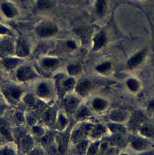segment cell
<instances>
[{
    "instance_id": "e575fe53",
    "label": "cell",
    "mask_w": 154,
    "mask_h": 155,
    "mask_svg": "<svg viewBox=\"0 0 154 155\" xmlns=\"http://www.w3.org/2000/svg\"><path fill=\"white\" fill-rule=\"evenodd\" d=\"M111 67V63L109 62H106L98 65L96 67V70L100 73H103V72H106L109 70H110Z\"/></svg>"
},
{
    "instance_id": "7c38bea8",
    "label": "cell",
    "mask_w": 154,
    "mask_h": 155,
    "mask_svg": "<svg viewBox=\"0 0 154 155\" xmlns=\"http://www.w3.org/2000/svg\"><path fill=\"white\" fill-rule=\"evenodd\" d=\"M0 133L6 139L9 140H12V137L8 127V125L5 122V120L3 119L0 120Z\"/></svg>"
},
{
    "instance_id": "ba28073f",
    "label": "cell",
    "mask_w": 154,
    "mask_h": 155,
    "mask_svg": "<svg viewBox=\"0 0 154 155\" xmlns=\"http://www.w3.org/2000/svg\"><path fill=\"white\" fill-rule=\"evenodd\" d=\"M29 53L30 50L27 44L24 39H20L18 42L16 47L17 55L21 57H24L28 56L29 54Z\"/></svg>"
},
{
    "instance_id": "cb8c5ba5",
    "label": "cell",
    "mask_w": 154,
    "mask_h": 155,
    "mask_svg": "<svg viewBox=\"0 0 154 155\" xmlns=\"http://www.w3.org/2000/svg\"><path fill=\"white\" fill-rule=\"evenodd\" d=\"M54 111L53 109H49L43 114V119L47 124H52L54 120Z\"/></svg>"
},
{
    "instance_id": "277c9868",
    "label": "cell",
    "mask_w": 154,
    "mask_h": 155,
    "mask_svg": "<svg viewBox=\"0 0 154 155\" xmlns=\"http://www.w3.org/2000/svg\"><path fill=\"white\" fill-rule=\"evenodd\" d=\"M91 88V82L86 79H82L79 81L75 87L76 91L78 94H79L81 96H85L86 95L90 89Z\"/></svg>"
},
{
    "instance_id": "7402d4cb",
    "label": "cell",
    "mask_w": 154,
    "mask_h": 155,
    "mask_svg": "<svg viewBox=\"0 0 154 155\" xmlns=\"http://www.w3.org/2000/svg\"><path fill=\"white\" fill-rule=\"evenodd\" d=\"M53 5V0H39L37 7L39 9L45 10L51 8Z\"/></svg>"
},
{
    "instance_id": "8fae6325",
    "label": "cell",
    "mask_w": 154,
    "mask_h": 155,
    "mask_svg": "<svg viewBox=\"0 0 154 155\" xmlns=\"http://www.w3.org/2000/svg\"><path fill=\"white\" fill-rule=\"evenodd\" d=\"M94 48L98 50L101 48L106 42V37L103 32H100L96 35L94 39Z\"/></svg>"
},
{
    "instance_id": "8992f818",
    "label": "cell",
    "mask_w": 154,
    "mask_h": 155,
    "mask_svg": "<svg viewBox=\"0 0 154 155\" xmlns=\"http://www.w3.org/2000/svg\"><path fill=\"white\" fill-rule=\"evenodd\" d=\"M146 54L145 50H142L133 56H132L127 61V65L130 68H133L137 67L143 61Z\"/></svg>"
},
{
    "instance_id": "d6986e66",
    "label": "cell",
    "mask_w": 154,
    "mask_h": 155,
    "mask_svg": "<svg viewBox=\"0 0 154 155\" xmlns=\"http://www.w3.org/2000/svg\"><path fill=\"white\" fill-rule=\"evenodd\" d=\"M132 147L133 149L138 151L144 150L147 147V143L144 140L141 139H134L131 143Z\"/></svg>"
},
{
    "instance_id": "5bb4252c",
    "label": "cell",
    "mask_w": 154,
    "mask_h": 155,
    "mask_svg": "<svg viewBox=\"0 0 154 155\" xmlns=\"http://www.w3.org/2000/svg\"><path fill=\"white\" fill-rule=\"evenodd\" d=\"M140 133L143 136L147 137H154V129L153 127L147 124H143L139 128Z\"/></svg>"
},
{
    "instance_id": "4dcf8cb0",
    "label": "cell",
    "mask_w": 154,
    "mask_h": 155,
    "mask_svg": "<svg viewBox=\"0 0 154 155\" xmlns=\"http://www.w3.org/2000/svg\"><path fill=\"white\" fill-rule=\"evenodd\" d=\"M127 85L128 88L133 91H136L139 88V84L135 79H129L127 81Z\"/></svg>"
},
{
    "instance_id": "d4e9b609",
    "label": "cell",
    "mask_w": 154,
    "mask_h": 155,
    "mask_svg": "<svg viewBox=\"0 0 154 155\" xmlns=\"http://www.w3.org/2000/svg\"><path fill=\"white\" fill-rule=\"evenodd\" d=\"M88 142L86 140L80 141L77 146V151L79 155H83L88 150Z\"/></svg>"
},
{
    "instance_id": "603a6c76",
    "label": "cell",
    "mask_w": 154,
    "mask_h": 155,
    "mask_svg": "<svg viewBox=\"0 0 154 155\" xmlns=\"http://www.w3.org/2000/svg\"><path fill=\"white\" fill-rule=\"evenodd\" d=\"M58 60L54 58H45L42 61V65L44 67L51 68L55 67L58 64Z\"/></svg>"
},
{
    "instance_id": "b9f144b4",
    "label": "cell",
    "mask_w": 154,
    "mask_h": 155,
    "mask_svg": "<svg viewBox=\"0 0 154 155\" xmlns=\"http://www.w3.org/2000/svg\"><path fill=\"white\" fill-rule=\"evenodd\" d=\"M33 132L36 134H38V135H40L42 134L43 133V131L42 130V129L39 127H36L34 128H33Z\"/></svg>"
},
{
    "instance_id": "4fadbf2b",
    "label": "cell",
    "mask_w": 154,
    "mask_h": 155,
    "mask_svg": "<svg viewBox=\"0 0 154 155\" xmlns=\"http://www.w3.org/2000/svg\"><path fill=\"white\" fill-rule=\"evenodd\" d=\"M79 101L74 97H68L65 100V107L67 111L72 112L77 107Z\"/></svg>"
},
{
    "instance_id": "ffe728a7",
    "label": "cell",
    "mask_w": 154,
    "mask_h": 155,
    "mask_svg": "<svg viewBox=\"0 0 154 155\" xmlns=\"http://www.w3.org/2000/svg\"><path fill=\"white\" fill-rule=\"evenodd\" d=\"M106 8L105 0H97L96 2L97 13L100 16L104 15Z\"/></svg>"
},
{
    "instance_id": "f6af8a7d",
    "label": "cell",
    "mask_w": 154,
    "mask_h": 155,
    "mask_svg": "<svg viewBox=\"0 0 154 155\" xmlns=\"http://www.w3.org/2000/svg\"><path fill=\"white\" fill-rule=\"evenodd\" d=\"M67 45H68L70 48H74V47H75L74 43L73 42H72V41H69V42H67Z\"/></svg>"
},
{
    "instance_id": "7bdbcfd3",
    "label": "cell",
    "mask_w": 154,
    "mask_h": 155,
    "mask_svg": "<svg viewBox=\"0 0 154 155\" xmlns=\"http://www.w3.org/2000/svg\"><path fill=\"white\" fill-rule=\"evenodd\" d=\"M148 109L149 110L154 112V99L149 102L148 104Z\"/></svg>"
},
{
    "instance_id": "60d3db41",
    "label": "cell",
    "mask_w": 154,
    "mask_h": 155,
    "mask_svg": "<svg viewBox=\"0 0 154 155\" xmlns=\"http://www.w3.org/2000/svg\"><path fill=\"white\" fill-rule=\"evenodd\" d=\"M16 120L17 122L20 124H22L24 122V118L22 115L21 113H18L16 116Z\"/></svg>"
},
{
    "instance_id": "836d02e7",
    "label": "cell",
    "mask_w": 154,
    "mask_h": 155,
    "mask_svg": "<svg viewBox=\"0 0 154 155\" xmlns=\"http://www.w3.org/2000/svg\"><path fill=\"white\" fill-rule=\"evenodd\" d=\"M90 114V112L89 110L85 106H82L80 107V108L79 110L77 112V118L79 119H82L87 116H88Z\"/></svg>"
},
{
    "instance_id": "bcb514c9",
    "label": "cell",
    "mask_w": 154,
    "mask_h": 155,
    "mask_svg": "<svg viewBox=\"0 0 154 155\" xmlns=\"http://www.w3.org/2000/svg\"><path fill=\"white\" fill-rule=\"evenodd\" d=\"M140 155H154V153L152 151H147V152L143 153Z\"/></svg>"
},
{
    "instance_id": "f1b7e54d",
    "label": "cell",
    "mask_w": 154,
    "mask_h": 155,
    "mask_svg": "<svg viewBox=\"0 0 154 155\" xmlns=\"http://www.w3.org/2000/svg\"><path fill=\"white\" fill-rule=\"evenodd\" d=\"M104 128H103V127L101 126V125H98L94 127L92 129L91 136L92 137H100V136L104 131Z\"/></svg>"
},
{
    "instance_id": "484cf974",
    "label": "cell",
    "mask_w": 154,
    "mask_h": 155,
    "mask_svg": "<svg viewBox=\"0 0 154 155\" xmlns=\"http://www.w3.org/2000/svg\"><path fill=\"white\" fill-rule=\"evenodd\" d=\"M109 127L110 128V130L112 132L115 133V134H123L126 132L125 128L120 125H118V124H110L109 125Z\"/></svg>"
},
{
    "instance_id": "6da1fadb",
    "label": "cell",
    "mask_w": 154,
    "mask_h": 155,
    "mask_svg": "<svg viewBox=\"0 0 154 155\" xmlns=\"http://www.w3.org/2000/svg\"><path fill=\"white\" fill-rule=\"evenodd\" d=\"M146 117L145 115L140 111H135L129 120V125L132 129L135 130L140 128V127L145 123Z\"/></svg>"
},
{
    "instance_id": "74e56055",
    "label": "cell",
    "mask_w": 154,
    "mask_h": 155,
    "mask_svg": "<svg viewBox=\"0 0 154 155\" xmlns=\"http://www.w3.org/2000/svg\"><path fill=\"white\" fill-rule=\"evenodd\" d=\"M52 140H53L52 136L50 134H47L43 137V138L41 140V142L43 145L48 146L51 143Z\"/></svg>"
},
{
    "instance_id": "ac0fdd59",
    "label": "cell",
    "mask_w": 154,
    "mask_h": 155,
    "mask_svg": "<svg viewBox=\"0 0 154 155\" xmlns=\"http://www.w3.org/2000/svg\"><path fill=\"white\" fill-rule=\"evenodd\" d=\"M21 93L22 91L21 90L13 87H8L5 90V93L7 95L14 100H18L21 96Z\"/></svg>"
},
{
    "instance_id": "d590c367",
    "label": "cell",
    "mask_w": 154,
    "mask_h": 155,
    "mask_svg": "<svg viewBox=\"0 0 154 155\" xmlns=\"http://www.w3.org/2000/svg\"><path fill=\"white\" fill-rule=\"evenodd\" d=\"M98 142L94 143L92 145H91L88 149V152H87V155H95L98 149Z\"/></svg>"
},
{
    "instance_id": "9c48e42d",
    "label": "cell",
    "mask_w": 154,
    "mask_h": 155,
    "mask_svg": "<svg viewBox=\"0 0 154 155\" xmlns=\"http://www.w3.org/2000/svg\"><path fill=\"white\" fill-rule=\"evenodd\" d=\"M127 117V113L122 110H113L109 116L110 119L114 122H122Z\"/></svg>"
},
{
    "instance_id": "9a60e30c",
    "label": "cell",
    "mask_w": 154,
    "mask_h": 155,
    "mask_svg": "<svg viewBox=\"0 0 154 155\" xmlns=\"http://www.w3.org/2000/svg\"><path fill=\"white\" fill-rule=\"evenodd\" d=\"M68 146V137L63 135L58 137V148L60 153L65 154L66 152Z\"/></svg>"
},
{
    "instance_id": "52a82bcc",
    "label": "cell",
    "mask_w": 154,
    "mask_h": 155,
    "mask_svg": "<svg viewBox=\"0 0 154 155\" xmlns=\"http://www.w3.org/2000/svg\"><path fill=\"white\" fill-rule=\"evenodd\" d=\"M91 125H86L80 127L79 129L76 130L72 135V139L74 142H80L82 138L85 136V134L90 130H92Z\"/></svg>"
},
{
    "instance_id": "c3c4849f",
    "label": "cell",
    "mask_w": 154,
    "mask_h": 155,
    "mask_svg": "<svg viewBox=\"0 0 154 155\" xmlns=\"http://www.w3.org/2000/svg\"><path fill=\"white\" fill-rule=\"evenodd\" d=\"M122 155H127V154H122Z\"/></svg>"
},
{
    "instance_id": "5b68a950",
    "label": "cell",
    "mask_w": 154,
    "mask_h": 155,
    "mask_svg": "<svg viewBox=\"0 0 154 155\" xmlns=\"http://www.w3.org/2000/svg\"><path fill=\"white\" fill-rule=\"evenodd\" d=\"M35 76L34 71L29 67H21L17 71V77L20 81H26L33 78Z\"/></svg>"
},
{
    "instance_id": "ab89813d",
    "label": "cell",
    "mask_w": 154,
    "mask_h": 155,
    "mask_svg": "<svg viewBox=\"0 0 154 155\" xmlns=\"http://www.w3.org/2000/svg\"><path fill=\"white\" fill-rule=\"evenodd\" d=\"M29 155H43V154L41 150L39 148H36L31 151Z\"/></svg>"
},
{
    "instance_id": "8d00e7d4",
    "label": "cell",
    "mask_w": 154,
    "mask_h": 155,
    "mask_svg": "<svg viewBox=\"0 0 154 155\" xmlns=\"http://www.w3.org/2000/svg\"><path fill=\"white\" fill-rule=\"evenodd\" d=\"M67 119L63 114H60L57 120V127L59 129H63L67 124Z\"/></svg>"
},
{
    "instance_id": "d6a6232c",
    "label": "cell",
    "mask_w": 154,
    "mask_h": 155,
    "mask_svg": "<svg viewBox=\"0 0 154 155\" xmlns=\"http://www.w3.org/2000/svg\"><path fill=\"white\" fill-rule=\"evenodd\" d=\"M80 71V66L76 64L69 65L68 67V71L69 74L75 75Z\"/></svg>"
},
{
    "instance_id": "44dd1931",
    "label": "cell",
    "mask_w": 154,
    "mask_h": 155,
    "mask_svg": "<svg viewBox=\"0 0 154 155\" xmlns=\"http://www.w3.org/2000/svg\"><path fill=\"white\" fill-rule=\"evenodd\" d=\"M37 93L40 96L45 97L50 94V88L48 86L45 84H40L37 87Z\"/></svg>"
},
{
    "instance_id": "f35d334b",
    "label": "cell",
    "mask_w": 154,
    "mask_h": 155,
    "mask_svg": "<svg viewBox=\"0 0 154 155\" xmlns=\"http://www.w3.org/2000/svg\"><path fill=\"white\" fill-rule=\"evenodd\" d=\"M0 155H16L15 153L11 149L4 148L0 151Z\"/></svg>"
},
{
    "instance_id": "f546056e",
    "label": "cell",
    "mask_w": 154,
    "mask_h": 155,
    "mask_svg": "<svg viewBox=\"0 0 154 155\" xmlns=\"http://www.w3.org/2000/svg\"><path fill=\"white\" fill-rule=\"evenodd\" d=\"M75 85V81L73 78H69L62 83V88L65 91L71 90Z\"/></svg>"
},
{
    "instance_id": "30bf717a",
    "label": "cell",
    "mask_w": 154,
    "mask_h": 155,
    "mask_svg": "<svg viewBox=\"0 0 154 155\" xmlns=\"http://www.w3.org/2000/svg\"><path fill=\"white\" fill-rule=\"evenodd\" d=\"M20 145L24 151H29L33 146L32 139L27 135H24L20 137Z\"/></svg>"
},
{
    "instance_id": "ee69618b",
    "label": "cell",
    "mask_w": 154,
    "mask_h": 155,
    "mask_svg": "<svg viewBox=\"0 0 154 155\" xmlns=\"http://www.w3.org/2000/svg\"><path fill=\"white\" fill-rule=\"evenodd\" d=\"M8 32V29L4 27H0V34H4Z\"/></svg>"
},
{
    "instance_id": "e0dca14e",
    "label": "cell",
    "mask_w": 154,
    "mask_h": 155,
    "mask_svg": "<svg viewBox=\"0 0 154 155\" xmlns=\"http://www.w3.org/2000/svg\"><path fill=\"white\" fill-rule=\"evenodd\" d=\"M107 105V102L104 99L101 98H95L92 102V108L97 111L103 110L106 107Z\"/></svg>"
},
{
    "instance_id": "2e32d148",
    "label": "cell",
    "mask_w": 154,
    "mask_h": 155,
    "mask_svg": "<svg viewBox=\"0 0 154 155\" xmlns=\"http://www.w3.org/2000/svg\"><path fill=\"white\" fill-rule=\"evenodd\" d=\"M1 8L4 13L8 18H13L16 13V9L8 3H3L1 5Z\"/></svg>"
},
{
    "instance_id": "83f0119b",
    "label": "cell",
    "mask_w": 154,
    "mask_h": 155,
    "mask_svg": "<svg viewBox=\"0 0 154 155\" xmlns=\"http://www.w3.org/2000/svg\"><path fill=\"white\" fill-rule=\"evenodd\" d=\"M19 60L14 58H5L3 60L4 65L7 68H12L14 67L18 63Z\"/></svg>"
},
{
    "instance_id": "3957f363",
    "label": "cell",
    "mask_w": 154,
    "mask_h": 155,
    "mask_svg": "<svg viewBox=\"0 0 154 155\" xmlns=\"http://www.w3.org/2000/svg\"><path fill=\"white\" fill-rule=\"evenodd\" d=\"M57 32V28L54 25L43 24L37 29V34L41 37H47L55 34Z\"/></svg>"
},
{
    "instance_id": "7a4b0ae2",
    "label": "cell",
    "mask_w": 154,
    "mask_h": 155,
    "mask_svg": "<svg viewBox=\"0 0 154 155\" xmlns=\"http://www.w3.org/2000/svg\"><path fill=\"white\" fill-rule=\"evenodd\" d=\"M14 51L13 42L10 39H4L0 42V56L5 57L11 54Z\"/></svg>"
},
{
    "instance_id": "4316f807",
    "label": "cell",
    "mask_w": 154,
    "mask_h": 155,
    "mask_svg": "<svg viewBox=\"0 0 154 155\" xmlns=\"http://www.w3.org/2000/svg\"><path fill=\"white\" fill-rule=\"evenodd\" d=\"M111 142L112 145H114L115 146L121 147L123 146L124 144V140L123 137L119 134H117L115 136H114L111 139Z\"/></svg>"
},
{
    "instance_id": "7dc6e473",
    "label": "cell",
    "mask_w": 154,
    "mask_h": 155,
    "mask_svg": "<svg viewBox=\"0 0 154 155\" xmlns=\"http://www.w3.org/2000/svg\"><path fill=\"white\" fill-rule=\"evenodd\" d=\"M2 108L0 107V114L2 113Z\"/></svg>"
},
{
    "instance_id": "1f68e13d",
    "label": "cell",
    "mask_w": 154,
    "mask_h": 155,
    "mask_svg": "<svg viewBox=\"0 0 154 155\" xmlns=\"http://www.w3.org/2000/svg\"><path fill=\"white\" fill-rule=\"evenodd\" d=\"M25 102L29 105L30 107L37 108L38 107V104L36 101V99L32 96L31 95H27L24 99Z\"/></svg>"
}]
</instances>
